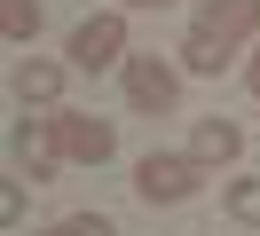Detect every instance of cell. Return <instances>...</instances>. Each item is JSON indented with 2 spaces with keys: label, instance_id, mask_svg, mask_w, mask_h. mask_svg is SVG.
<instances>
[{
  "label": "cell",
  "instance_id": "6da1fadb",
  "mask_svg": "<svg viewBox=\"0 0 260 236\" xmlns=\"http://www.w3.org/2000/svg\"><path fill=\"white\" fill-rule=\"evenodd\" d=\"M197 189H205V165H197L189 150H181V157L174 150H150L142 165H134V197H142V205H189Z\"/></svg>",
  "mask_w": 260,
  "mask_h": 236
},
{
  "label": "cell",
  "instance_id": "7a4b0ae2",
  "mask_svg": "<svg viewBox=\"0 0 260 236\" xmlns=\"http://www.w3.org/2000/svg\"><path fill=\"white\" fill-rule=\"evenodd\" d=\"M8 150H16V173H24L32 189H40V181H55V173L71 165V157H63V134H55V110H48V118H24Z\"/></svg>",
  "mask_w": 260,
  "mask_h": 236
},
{
  "label": "cell",
  "instance_id": "3957f363",
  "mask_svg": "<svg viewBox=\"0 0 260 236\" xmlns=\"http://www.w3.org/2000/svg\"><path fill=\"white\" fill-rule=\"evenodd\" d=\"M55 134H63L71 165H111V157H118V126L95 118V110H55Z\"/></svg>",
  "mask_w": 260,
  "mask_h": 236
},
{
  "label": "cell",
  "instance_id": "277c9868",
  "mask_svg": "<svg viewBox=\"0 0 260 236\" xmlns=\"http://www.w3.org/2000/svg\"><path fill=\"white\" fill-rule=\"evenodd\" d=\"M71 63H79V71H111V63H126V16H118V8L87 16V24L71 31Z\"/></svg>",
  "mask_w": 260,
  "mask_h": 236
},
{
  "label": "cell",
  "instance_id": "5b68a950",
  "mask_svg": "<svg viewBox=\"0 0 260 236\" xmlns=\"http://www.w3.org/2000/svg\"><path fill=\"white\" fill-rule=\"evenodd\" d=\"M118 71H126V103H134V110H150V118H158V110H174L181 71H174L166 55H126Z\"/></svg>",
  "mask_w": 260,
  "mask_h": 236
},
{
  "label": "cell",
  "instance_id": "8992f818",
  "mask_svg": "<svg viewBox=\"0 0 260 236\" xmlns=\"http://www.w3.org/2000/svg\"><path fill=\"white\" fill-rule=\"evenodd\" d=\"M197 31H213V40H252L260 31V0H205V8H197Z\"/></svg>",
  "mask_w": 260,
  "mask_h": 236
},
{
  "label": "cell",
  "instance_id": "52a82bcc",
  "mask_svg": "<svg viewBox=\"0 0 260 236\" xmlns=\"http://www.w3.org/2000/svg\"><path fill=\"white\" fill-rule=\"evenodd\" d=\"M8 87H16V103H24V110H55V94H63V63H48V55H24Z\"/></svg>",
  "mask_w": 260,
  "mask_h": 236
},
{
  "label": "cell",
  "instance_id": "ba28073f",
  "mask_svg": "<svg viewBox=\"0 0 260 236\" xmlns=\"http://www.w3.org/2000/svg\"><path fill=\"white\" fill-rule=\"evenodd\" d=\"M189 157H197V165H237V157H244V126L237 118H197Z\"/></svg>",
  "mask_w": 260,
  "mask_h": 236
},
{
  "label": "cell",
  "instance_id": "9c48e42d",
  "mask_svg": "<svg viewBox=\"0 0 260 236\" xmlns=\"http://www.w3.org/2000/svg\"><path fill=\"white\" fill-rule=\"evenodd\" d=\"M174 55H181V71H197V79H221L229 71V40H213V31H197V24H189V40H181Z\"/></svg>",
  "mask_w": 260,
  "mask_h": 236
},
{
  "label": "cell",
  "instance_id": "30bf717a",
  "mask_svg": "<svg viewBox=\"0 0 260 236\" xmlns=\"http://www.w3.org/2000/svg\"><path fill=\"white\" fill-rule=\"evenodd\" d=\"M221 205H229V220H237V228H260V173L229 181V189H221Z\"/></svg>",
  "mask_w": 260,
  "mask_h": 236
},
{
  "label": "cell",
  "instance_id": "8fae6325",
  "mask_svg": "<svg viewBox=\"0 0 260 236\" xmlns=\"http://www.w3.org/2000/svg\"><path fill=\"white\" fill-rule=\"evenodd\" d=\"M0 31L8 40H40V0H0Z\"/></svg>",
  "mask_w": 260,
  "mask_h": 236
},
{
  "label": "cell",
  "instance_id": "7c38bea8",
  "mask_svg": "<svg viewBox=\"0 0 260 236\" xmlns=\"http://www.w3.org/2000/svg\"><path fill=\"white\" fill-rule=\"evenodd\" d=\"M55 236H118V228H111V220H103V213H71V220H63V228H55Z\"/></svg>",
  "mask_w": 260,
  "mask_h": 236
},
{
  "label": "cell",
  "instance_id": "4fadbf2b",
  "mask_svg": "<svg viewBox=\"0 0 260 236\" xmlns=\"http://www.w3.org/2000/svg\"><path fill=\"white\" fill-rule=\"evenodd\" d=\"M0 220H8V228H24V181L0 189Z\"/></svg>",
  "mask_w": 260,
  "mask_h": 236
},
{
  "label": "cell",
  "instance_id": "5bb4252c",
  "mask_svg": "<svg viewBox=\"0 0 260 236\" xmlns=\"http://www.w3.org/2000/svg\"><path fill=\"white\" fill-rule=\"evenodd\" d=\"M244 87H252V94H260V47H252V63H244Z\"/></svg>",
  "mask_w": 260,
  "mask_h": 236
},
{
  "label": "cell",
  "instance_id": "9a60e30c",
  "mask_svg": "<svg viewBox=\"0 0 260 236\" xmlns=\"http://www.w3.org/2000/svg\"><path fill=\"white\" fill-rule=\"evenodd\" d=\"M118 8H174V0H118Z\"/></svg>",
  "mask_w": 260,
  "mask_h": 236
}]
</instances>
